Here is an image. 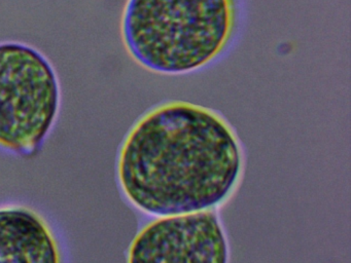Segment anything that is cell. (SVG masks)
I'll list each match as a JSON object with an SVG mask.
<instances>
[{
	"instance_id": "cell-1",
	"label": "cell",
	"mask_w": 351,
	"mask_h": 263,
	"mask_svg": "<svg viewBox=\"0 0 351 263\" xmlns=\"http://www.w3.org/2000/svg\"><path fill=\"white\" fill-rule=\"evenodd\" d=\"M243 166L241 142L221 113L172 100L133 123L119 149L117 178L127 201L143 213L184 215L227 201Z\"/></svg>"
},
{
	"instance_id": "cell-3",
	"label": "cell",
	"mask_w": 351,
	"mask_h": 263,
	"mask_svg": "<svg viewBox=\"0 0 351 263\" xmlns=\"http://www.w3.org/2000/svg\"><path fill=\"white\" fill-rule=\"evenodd\" d=\"M56 70L38 49L0 42V150L19 156L40 151L58 119Z\"/></svg>"
},
{
	"instance_id": "cell-4",
	"label": "cell",
	"mask_w": 351,
	"mask_h": 263,
	"mask_svg": "<svg viewBox=\"0 0 351 263\" xmlns=\"http://www.w3.org/2000/svg\"><path fill=\"white\" fill-rule=\"evenodd\" d=\"M227 234L215 211L162 216L131 242L127 263H229Z\"/></svg>"
},
{
	"instance_id": "cell-2",
	"label": "cell",
	"mask_w": 351,
	"mask_h": 263,
	"mask_svg": "<svg viewBox=\"0 0 351 263\" xmlns=\"http://www.w3.org/2000/svg\"><path fill=\"white\" fill-rule=\"evenodd\" d=\"M239 20V0H128L123 40L147 69L182 75L221 58L233 43Z\"/></svg>"
},
{
	"instance_id": "cell-5",
	"label": "cell",
	"mask_w": 351,
	"mask_h": 263,
	"mask_svg": "<svg viewBox=\"0 0 351 263\" xmlns=\"http://www.w3.org/2000/svg\"><path fill=\"white\" fill-rule=\"evenodd\" d=\"M0 263H63L58 238L42 214L0 205Z\"/></svg>"
}]
</instances>
